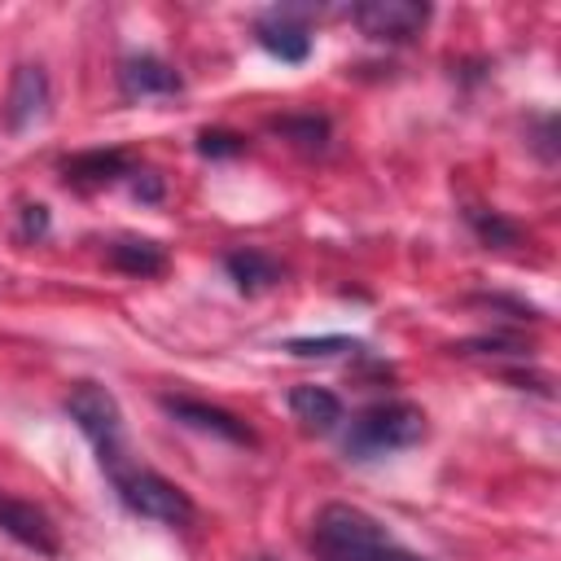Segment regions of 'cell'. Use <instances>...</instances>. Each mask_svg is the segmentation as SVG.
Returning <instances> with one entry per match:
<instances>
[{"label":"cell","instance_id":"1","mask_svg":"<svg viewBox=\"0 0 561 561\" xmlns=\"http://www.w3.org/2000/svg\"><path fill=\"white\" fill-rule=\"evenodd\" d=\"M311 552L316 561H425L355 504H324L311 517Z\"/></svg>","mask_w":561,"mask_h":561},{"label":"cell","instance_id":"2","mask_svg":"<svg viewBox=\"0 0 561 561\" xmlns=\"http://www.w3.org/2000/svg\"><path fill=\"white\" fill-rule=\"evenodd\" d=\"M110 482H114V491H118V500L131 508V513H140V517H149V522H167V526H188L193 517H197V504H193V495L180 486V482H171V478H162L158 469H149V465H140V460H131V456H123V460H114L110 469Z\"/></svg>","mask_w":561,"mask_h":561},{"label":"cell","instance_id":"3","mask_svg":"<svg viewBox=\"0 0 561 561\" xmlns=\"http://www.w3.org/2000/svg\"><path fill=\"white\" fill-rule=\"evenodd\" d=\"M425 438V412L408 399H386L364 408L346 430V456L351 460H377L403 447H416Z\"/></svg>","mask_w":561,"mask_h":561},{"label":"cell","instance_id":"4","mask_svg":"<svg viewBox=\"0 0 561 561\" xmlns=\"http://www.w3.org/2000/svg\"><path fill=\"white\" fill-rule=\"evenodd\" d=\"M66 416L79 425V434L92 443L101 469H110L114 460L127 456V443H123V408L114 399V390H105L101 381H79L70 394H66Z\"/></svg>","mask_w":561,"mask_h":561},{"label":"cell","instance_id":"5","mask_svg":"<svg viewBox=\"0 0 561 561\" xmlns=\"http://www.w3.org/2000/svg\"><path fill=\"white\" fill-rule=\"evenodd\" d=\"M351 22L373 39L408 44V39H416L425 31L430 4H416V0H364V4L351 9Z\"/></svg>","mask_w":561,"mask_h":561},{"label":"cell","instance_id":"6","mask_svg":"<svg viewBox=\"0 0 561 561\" xmlns=\"http://www.w3.org/2000/svg\"><path fill=\"white\" fill-rule=\"evenodd\" d=\"M0 530L9 539H18L22 548L39 552V557H57L61 552V539H57V526L53 517L31 504V500H18V495H0Z\"/></svg>","mask_w":561,"mask_h":561},{"label":"cell","instance_id":"7","mask_svg":"<svg viewBox=\"0 0 561 561\" xmlns=\"http://www.w3.org/2000/svg\"><path fill=\"white\" fill-rule=\"evenodd\" d=\"M254 39H259L272 57L289 61V66H298V61L311 57V26L302 22L298 9H272V13H263V18L254 22Z\"/></svg>","mask_w":561,"mask_h":561},{"label":"cell","instance_id":"8","mask_svg":"<svg viewBox=\"0 0 561 561\" xmlns=\"http://www.w3.org/2000/svg\"><path fill=\"white\" fill-rule=\"evenodd\" d=\"M162 412L175 416L180 425H193L202 434H215V438H228V443H254L250 425L237 421L232 412L206 403V399H193V394H162Z\"/></svg>","mask_w":561,"mask_h":561},{"label":"cell","instance_id":"9","mask_svg":"<svg viewBox=\"0 0 561 561\" xmlns=\"http://www.w3.org/2000/svg\"><path fill=\"white\" fill-rule=\"evenodd\" d=\"M118 88L127 101H149V96H171L180 92V75L171 61L153 57V53H131L118 66Z\"/></svg>","mask_w":561,"mask_h":561},{"label":"cell","instance_id":"10","mask_svg":"<svg viewBox=\"0 0 561 561\" xmlns=\"http://www.w3.org/2000/svg\"><path fill=\"white\" fill-rule=\"evenodd\" d=\"M4 118H9V131H31L35 123L48 118V79L39 66H18Z\"/></svg>","mask_w":561,"mask_h":561},{"label":"cell","instance_id":"11","mask_svg":"<svg viewBox=\"0 0 561 561\" xmlns=\"http://www.w3.org/2000/svg\"><path fill=\"white\" fill-rule=\"evenodd\" d=\"M123 175H131V158L123 149H83L61 162V180L75 188H105Z\"/></svg>","mask_w":561,"mask_h":561},{"label":"cell","instance_id":"12","mask_svg":"<svg viewBox=\"0 0 561 561\" xmlns=\"http://www.w3.org/2000/svg\"><path fill=\"white\" fill-rule=\"evenodd\" d=\"M289 412L307 434H329L342 425V399L324 386H294L289 390Z\"/></svg>","mask_w":561,"mask_h":561},{"label":"cell","instance_id":"13","mask_svg":"<svg viewBox=\"0 0 561 561\" xmlns=\"http://www.w3.org/2000/svg\"><path fill=\"white\" fill-rule=\"evenodd\" d=\"M110 263L127 276H158L167 267V250L149 237H118L110 245Z\"/></svg>","mask_w":561,"mask_h":561},{"label":"cell","instance_id":"14","mask_svg":"<svg viewBox=\"0 0 561 561\" xmlns=\"http://www.w3.org/2000/svg\"><path fill=\"white\" fill-rule=\"evenodd\" d=\"M224 267H228L232 285H237L241 294H259V289H267V285L280 280V263L267 259L263 250H232V254L224 259Z\"/></svg>","mask_w":561,"mask_h":561},{"label":"cell","instance_id":"15","mask_svg":"<svg viewBox=\"0 0 561 561\" xmlns=\"http://www.w3.org/2000/svg\"><path fill=\"white\" fill-rule=\"evenodd\" d=\"M285 351L298 355V359H329V355H342V351H359V342L355 337H294Z\"/></svg>","mask_w":561,"mask_h":561},{"label":"cell","instance_id":"16","mask_svg":"<svg viewBox=\"0 0 561 561\" xmlns=\"http://www.w3.org/2000/svg\"><path fill=\"white\" fill-rule=\"evenodd\" d=\"M241 149H245V140L237 131H224V127L197 131V153H206V158H237Z\"/></svg>","mask_w":561,"mask_h":561},{"label":"cell","instance_id":"17","mask_svg":"<svg viewBox=\"0 0 561 561\" xmlns=\"http://www.w3.org/2000/svg\"><path fill=\"white\" fill-rule=\"evenodd\" d=\"M469 224H473V228H478V237H482V241H491V245H508V241H517V228H513L508 219H500V215L469 210Z\"/></svg>","mask_w":561,"mask_h":561},{"label":"cell","instance_id":"18","mask_svg":"<svg viewBox=\"0 0 561 561\" xmlns=\"http://www.w3.org/2000/svg\"><path fill=\"white\" fill-rule=\"evenodd\" d=\"M280 131L298 136L302 145H324V136H329V123H324V118H285V123H280Z\"/></svg>","mask_w":561,"mask_h":561},{"label":"cell","instance_id":"19","mask_svg":"<svg viewBox=\"0 0 561 561\" xmlns=\"http://www.w3.org/2000/svg\"><path fill=\"white\" fill-rule=\"evenodd\" d=\"M136 175H140V171H136ZM136 197H145V202H158V197H162V184L153 180V171H145V175L136 180Z\"/></svg>","mask_w":561,"mask_h":561},{"label":"cell","instance_id":"20","mask_svg":"<svg viewBox=\"0 0 561 561\" xmlns=\"http://www.w3.org/2000/svg\"><path fill=\"white\" fill-rule=\"evenodd\" d=\"M44 228H48L44 206H26V232H44Z\"/></svg>","mask_w":561,"mask_h":561},{"label":"cell","instance_id":"21","mask_svg":"<svg viewBox=\"0 0 561 561\" xmlns=\"http://www.w3.org/2000/svg\"><path fill=\"white\" fill-rule=\"evenodd\" d=\"M259 561H272V557H259Z\"/></svg>","mask_w":561,"mask_h":561}]
</instances>
